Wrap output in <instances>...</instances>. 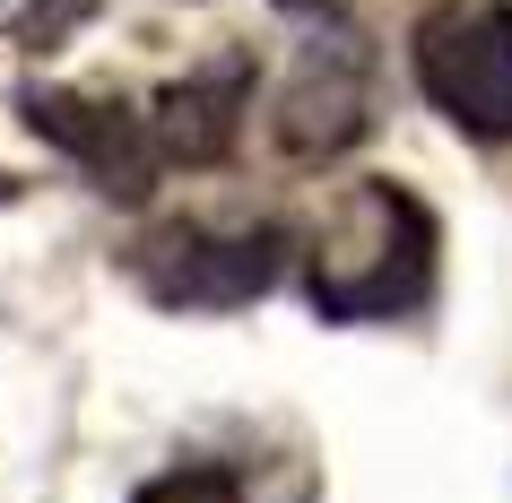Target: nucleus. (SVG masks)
<instances>
[{
	"label": "nucleus",
	"instance_id": "obj_1",
	"mask_svg": "<svg viewBox=\"0 0 512 503\" xmlns=\"http://www.w3.org/2000/svg\"><path fill=\"white\" fill-rule=\"evenodd\" d=\"M313 313L322 321H391L434 287V217L400 183H356L313 243Z\"/></svg>",
	"mask_w": 512,
	"mask_h": 503
},
{
	"label": "nucleus",
	"instance_id": "obj_2",
	"mask_svg": "<svg viewBox=\"0 0 512 503\" xmlns=\"http://www.w3.org/2000/svg\"><path fill=\"white\" fill-rule=\"evenodd\" d=\"M417 87L426 105L469 139H512V0H452L434 9L417 44Z\"/></svg>",
	"mask_w": 512,
	"mask_h": 503
},
{
	"label": "nucleus",
	"instance_id": "obj_3",
	"mask_svg": "<svg viewBox=\"0 0 512 503\" xmlns=\"http://www.w3.org/2000/svg\"><path fill=\"white\" fill-rule=\"evenodd\" d=\"M278 261H287V235H278V226H165V235L139 252V278H148L157 304L235 313L252 295H270Z\"/></svg>",
	"mask_w": 512,
	"mask_h": 503
},
{
	"label": "nucleus",
	"instance_id": "obj_4",
	"mask_svg": "<svg viewBox=\"0 0 512 503\" xmlns=\"http://www.w3.org/2000/svg\"><path fill=\"white\" fill-rule=\"evenodd\" d=\"M374 122V61L356 35H313L296 79L278 87V139L296 157H339Z\"/></svg>",
	"mask_w": 512,
	"mask_h": 503
},
{
	"label": "nucleus",
	"instance_id": "obj_5",
	"mask_svg": "<svg viewBox=\"0 0 512 503\" xmlns=\"http://www.w3.org/2000/svg\"><path fill=\"white\" fill-rule=\"evenodd\" d=\"M35 131L61 139L70 157L96 174L105 191H122V200H139L148 191V174H157V139H148V113H122V105H87V96H35Z\"/></svg>",
	"mask_w": 512,
	"mask_h": 503
},
{
	"label": "nucleus",
	"instance_id": "obj_6",
	"mask_svg": "<svg viewBox=\"0 0 512 503\" xmlns=\"http://www.w3.org/2000/svg\"><path fill=\"white\" fill-rule=\"evenodd\" d=\"M243 105H252V53H217L209 70H191L183 87H165V105L148 113V139H157V157L217 165L243 131Z\"/></svg>",
	"mask_w": 512,
	"mask_h": 503
},
{
	"label": "nucleus",
	"instance_id": "obj_7",
	"mask_svg": "<svg viewBox=\"0 0 512 503\" xmlns=\"http://www.w3.org/2000/svg\"><path fill=\"white\" fill-rule=\"evenodd\" d=\"M131 503H243V477L217 460H183V469H157Z\"/></svg>",
	"mask_w": 512,
	"mask_h": 503
},
{
	"label": "nucleus",
	"instance_id": "obj_8",
	"mask_svg": "<svg viewBox=\"0 0 512 503\" xmlns=\"http://www.w3.org/2000/svg\"><path fill=\"white\" fill-rule=\"evenodd\" d=\"M287 9H322V0H287Z\"/></svg>",
	"mask_w": 512,
	"mask_h": 503
}]
</instances>
